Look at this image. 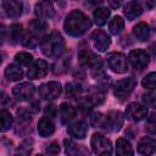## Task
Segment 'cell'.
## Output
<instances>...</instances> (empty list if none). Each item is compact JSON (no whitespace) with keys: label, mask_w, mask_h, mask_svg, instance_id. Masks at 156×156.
<instances>
[{"label":"cell","mask_w":156,"mask_h":156,"mask_svg":"<svg viewBox=\"0 0 156 156\" xmlns=\"http://www.w3.org/2000/svg\"><path fill=\"white\" fill-rule=\"evenodd\" d=\"M91 26V22L88 16H85L82 11L79 10H73L71 11L65 20L63 28L66 33L71 37H80L84 34Z\"/></svg>","instance_id":"6da1fadb"},{"label":"cell","mask_w":156,"mask_h":156,"mask_svg":"<svg viewBox=\"0 0 156 156\" xmlns=\"http://www.w3.org/2000/svg\"><path fill=\"white\" fill-rule=\"evenodd\" d=\"M41 51L46 57L57 58L65 51V40L58 32H52L43 39Z\"/></svg>","instance_id":"7a4b0ae2"},{"label":"cell","mask_w":156,"mask_h":156,"mask_svg":"<svg viewBox=\"0 0 156 156\" xmlns=\"http://www.w3.org/2000/svg\"><path fill=\"white\" fill-rule=\"evenodd\" d=\"M48 29V24L43 20H34L29 23L28 27V34L23 38L24 40L22 41L24 46H30L34 48L38 45L39 41L45 38V33Z\"/></svg>","instance_id":"3957f363"},{"label":"cell","mask_w":156,"mask_h":156,"mask_svg":"<svg viewBox=\"0 0 156 156\" xmlns=\"http://www.w3.org/2000/svg\"><path fill=\"white\" fill-rule=\"evenodd\" d=\"M123 126V116L119 111H110L102 117L100 127L107 132H118Z\"/></svg>","instance_id":"277c9868"},{"label":"cell","mask_w":156,"mask_h":156,"mask_svg":"<svg viewBox=\"0 0 156 156\" xmlns=\"http://www.w3.org/2000/svg\"><path fill=\"white\" fill-rule=\"evenodd\" d=\"M91 149L96 155H111L112 145L111 141L101 133H95L91 136Z\"/></svg>","instance_id":"5b68a950"},{"label":"cell","mask_w":156,"mask_h":156,"mask_svg":"<svg viewBox=\"0 0 156 156\" xmlns=\"http://www.w3.org/2000/svg\"><path fill=\"white\" fill-rule=\"evenodd\" d=\"M79 62L82 66L89 68L91 72H98L102 68V61L99 56L93 54L91 51L88 50H80L79 51Z\"/></svg>","instance_id":"8992f818"},{"label":"cell","mask_w":156,"mask_h":156,"mask_svg":"<svg viewBox=\"0 0 156 156\" xmlns=\"http://www.w3.org/2000/svg\"><path fill=\"white\" fill-rule=\"evenodd\" d=\"M136 83L134 80V78L132 77H128V78H124V79H121L116 83L115 85V96L118 99V100H126L130 93L133 91V89L135 88Z\"/></svg>","instance_id":"52a82bcc"},{"label":"cell","mask_w":156,"mask_h":156,"mask_svg":"<svg viewBox=\"0 0 156 156\" xmlns=\"http://www.w3.org/2000/svg\"><path fill=\"white\" fill-rule=\"evenodd\" d=\"M107 65L116 73H126L128 71V60L121 52H111L107 55Z\"/></svg>","instance_id":"ba28073f"},{"label":"cell","mask_w":156,"mask_h":156,"mask_svg":"<svg viewBox=\"0 0 156 156\" xmlns=\"http://www.w3.org/2000/svg\"><path fill=\"white\" fill-rule=\"evenodd\" d=\"M61 93H62V85L60 82L51 80V82L43 83L39 87V95L44 100H54L58 98Z\"/></svg>","instance_id":"9c48e42d"},{"label":"cell","mask_w":156,"mask_h":156,"mask_svg":"<svg viewBox=\"0 0 156 156\" xmlns=\"http://www.w3.org/2000/svg\"><path fill=\"white\" fill-rule=\"evenodd\" d=\"M129 62L132 63V66L136 69H144L147 67L149 62H150V57H149V54L143 50V49H135V50H132L129 52Z\"/></svg>","instance_id":"30bf717a"},{"label":"cell","mask_w":156,"mask_h":156,"mask_svg":"<svg viewBox=\"0 0 156 156\" xmlns=\"http://www.w3.org/2000/svg\"><path fill=\"white\" fill-rule=\"evenodd\" d=\"M34 91H35V87L32 83H29V82L21 83L18 85L13 87V89H12V94L20 101H28V100H30L33 98V95H34Z\"/></svg>","instance_id":"8fae6325"},{"label":"cell","mask_w":156,"mask_h":156,"mask_svg":"<svg viewBox=\"0 0 156 156\" xmlns=\"http://www.w3.org/2000/svg\"><path fill=\"white\" fill-rule=\"evenodd\" d=\"M48 71H49L48 62L45 60H37V61L32 62V65L29 66L28 72H27V77L29 79L44 78L48 74Z\"/></svg>","instance_id":"7c38bea8"},{"label":"cell","mask_w":156,"mask_h":156,"mask_svg":"<svg viewBox=\"0 0 156 156\" xmlns=\"http://www.w3.org/2000/svg\"><path fill=\"white\" fill-rule=\"evenodd\" d=\"M126 116L130 121L139 122L147 116V108L144 105H140L136 102H130L126 108Z\"/></svg>","instance_id":"4fadbf2b"},{"label":"cell","mask_w":156,"mask_h":156,"mask_svg":"<svg viewBox=\"0 0 156 156\" xmlns=\"http://www.w3.org/2000/svg\"><path fill=\"white\" fill-rule=\"evenodd\" d=\"M90 39H91L93 46H94L98 51H100V52H104V51H106V50L110 48L111 39H110V37L107 35V33H105L104 30H100V29L95 30V32L91 34Z\"/></svg>","instance_id":"5bb4252c"},{"label":"cell","mask_w":156,"mask_h":156,"mask_svg":"<svg viewBox=\"0 0 156 156\" xmlns=\"http://www.w3.org/2000/svg\"><path fill=\"white\" fill-rule=\"evenodd\" d=\"M2 7H4L6 15L11 18L20 17L23 11V4L20 0H5L2 4Z\"/></svg>","instance_id":"9a60e30c"},{"label":"cell","mask_w":156,"mask_h":156,"mask_svg":"<svg viewBox=\"0 0 156 156\" xmlns=\"http://www.w3.org/2000/svg\"><path fill=\"white\" fill-rule=\"evenodd\" d=\"M34 13L39 18H51L54 16V7L49 0H41L35 4Z\"/></svg>","instance_id":"2e32d148"},{"label":"cell","mask_w":156,"mask_h":156,"mask_svg":"<svg viewBox=\"0 0 156 156\" xmlns=\"http://www.w3.org/2000/svg\"><path fill=\"white\" fill-rule=\"evenodd\" d=\"M141 12H143V7H141L140 2L136 0H132V1L127 2L123 9V13L127 17V20H129V21H133L136 17H139L141 15Z\"/></svg>","instance_id":"e0dca14e"},{"label":"cell","mask_w":156,"mask_h":156,"mask_svg":"<svg viewBox=\"0 0 156 156\" xmlns=\"http://www.w3.org/2000/svg\"><path fill=\"white\" fill-rule=\"evenodd\" d=\"M67 132L71 136H73L76 139H84L87 136V133H88V124L83 121L74 122L73 124L68 126Z\"/></svg>","instance_id":"ac0fdd59"},{"label":"cell","mask_w":156,"mask_h":156,"mask_svg":"<svg viewBox=\"0 0 156 156\" xmlns=\"http://www.w3.org/2000/svg\"><path fill=\"white\" fill-rule=\"evenodd\" d=\"M156 149V141L151 136H144L138 143V152L141 155H152Z\"/></svg>","instance_id":"d6986e66"},{"label":"cell","mask_w":156,"mask_h":156,"mask_svg":"<svg viewBox=\"0 0 156 156\" xmlns=\"http://www.w3.org/2000/svg\"><path fill=\"white\" fill-rule=\"evenodd\" d=\"M55 132V124L49 117H43L38 122V133L43 138H48L52 135Z\"/></svg>","instance_id":"ffe728a7"},{"label":"cell","mask_w":156,"mask_h":156,"mask_svg":"<svg viewBox=\"0 0 156 156\" xmlns=\"http://www.w3.org/2000/svg\"><path fill=\"white\" fill-rule=\"evenodd\" d=\"M5 77L7 78V80L10 82H17L21 80L23 77V71L21 68V66L16 65V63H11L5 68Z\"/></svg>","instance_id":"44dd1931"},{"label":"cell","mask_w":156,"mask_h":156,"mask_svg":"<svg viewBox=\"0 0 156 156\" xmlns=\"http://www.w3.org/2000/svg\"><path fill=\"white\" fill-rule=\"evenodd\" d=\"M76 116V108L68 104V102H62L60 106V119L62 123H68L69 121H72Z\"/></svg>","instance_id":"7402d4cb"},{"label":"cell","mask_w":156,"mask_h":156,"mask_svg":"<svg viewBox=\"0 0 156 156\" xmlns=\"http://www.w3.org/2000/svg\"><path fill=\"white\" fill-rule=\"evenodd\" d=\"M133 34L134 37L139 40V41H145L147 40L149 35H150V29L149 26L144 22H139L133 27Z\"/></svg>","instance_id":"603a6c76"},{"label":"cell","mask_w":156,"mask_h":156,"mask_svg":"<svg viewBox=\"0 0 156 156\" xmlns=\"http://www.w3.org/2000/svg\"><path fill=\"white\" fill-rule=\"evenodd\" d=\"M116 154L119 156H128V155H133L134 151L132 149L130 143L127 139L119 138L117 139V143H116Z\"/></svg>","instance_id":"cb8c5ba5"},{"label":"cell","mask_w":156,"mask_h":156,"mask_svg":"<svg viewBox=\"0 0 156 156\" xmlns=\"http://www.w3.org/2000/svg\"><path fill=\"white\" fill-rule=\"evenodd\" d=\"M110 15H111V11L107 7H98V9H95V11H94L95 23L98 26H104L107 22Z\"/></svg>","instance_id":"d4e9b609"},{"label":"cell","mask_w":156,"mask_h":156,"mask_svg":"<svg viewBox=\"0 0 156 156\" xmlns=\"http://www.w3.org/2000/svg\"><path fill=\"white\" fill-rule=\"evenodd\" d=\"M65 151L67 155H80V154H87L88 151L83 149V146L77 145L73 140L71 139H65Z\"/></svg>","instance_id":"484cf974"},{"label":"cell","mask_w":156,"mask_h":156,"mask_svg":"<svg viewBox=\"0 0 156 156\" xmlns=\"http://www.w3.org/2000/svg\"><path fill=\"white\" fill-rule=\"evenodd\" d=\"M13 123L12 115L6 110H0V132H7Z\"/></svg>","instance_id":"4316f807"},{"label":"cell","mask_w":156,"mask_h":156,"mask_svg":"<svg viewBox=\"0 0 156 156\" xmlns=\"http://www.w3.org/2000/svg\"><path fill=\"white\" fill-rule=\"evenodd\" d=\"M123 28H124V21L121 16H115L108 23V29L115 35L119 34L123 30Z\"/></svg>","instance_id":"83f0119b"},{"label":"cell","mask_w":156,"mask_h":156,"mask_svg":"<svg viewBox=\"0 0 156 156\" xmlns=\"http://www.w3.org/2000/svg\"><path fill=\"white\" fill-rule=\"evenodd\" d=\"M15 61L20 65V66H30L33 62V55L27 52V51H21L18 54H16L15 56Z\"/></svg>","instance_id":"f1b7e54d"},{"label":"cell","mask_w":156,"mask_h":156,"mask_svg":"<svg viewBox=\"0 0 156 156\" xmlns=\"http://www.w3.org/2000/svg\"><path fill=\"white\" fill-rule=\"evenodd\" d=\"M155 77H156L155 72H150L147 76H145L143 78V80H141L143 87L149 89V90H154L155 89Z\"/></svg>","instance_id":"f546056e"},{"label":"cell","mask_w":156,"mask_h":156,"mask_svg":"<svg viewBox=\"0 0 156 156\" xmlns=\"http://www.w3.org/2000/svg\"><path fill=\"white\" fill-rule=\"evenodd\" d=\"M11 39L13 41H20V39H22V26L21 24H12L11 26Z\"/></svg>","instance_id":"4dcf8cb0"},{"label":"cell","mask_w":156,"mask_h":156,"mask_svg":"<svg viewBox=\"0 0 156 156\" xmlns=\"http://www.w3.org/2000/svg\"><path fill=\"white\" fill-rule=\"evenodd\" d=\"M60 152V145L57 144V143H51V144H49L48 145V147H46V154H49V155H57Z\"/></svg>","instance_id":"1f68e13d"},{"label":"cell","mask_w":156,"mask_h":156,"mask_svg":"<svg viewBox=\"0 0 156 156\" xmlns=\"http://www.w3.org/2000/svg\"><path fill=\"white\" fill-rule=\"evenodd\" d=\"M143 101L146 106H152L155 104V94L151 91L150 94H146V95H143Z\"/></svg>","instance_id":"d6a6232c"},{"label":"cell","mask_w":156,"mask_h":156,"mask_svg":"<svg viewBox=\"0 0 156 156\" xmlns=\"http://www.w3.org/2000/svg\"><path fill=\"white\" fill-rule=\"evenodd\" d=\"M101 121H102V115L101 113H94L91 117H90V124L93 127H96V126H100L101 124Z\"/></svg>","instance_id":"836d02e7"},{"label":"cell","mask_w":156,"mask_h":156,"mask_svg":"<svg viewBox=\"0 0 156 156\" xmlns=\"http://www.w3.org/2000/svg\"><path fill=\"white\" fill-rule=\"evenodd\" d=\"M45 115H46V116L49 115V117H54V116L56 115V107H55L54 105L46 106V108H45Z\"/></svg>","instance_id":"e575fe53"},{"label":"cell","mask_w":156,"mask_h":156,"mask_svg":"<svg viewBox=\"0 0 156 156\" xmlns=\"http://www.w3.org/2000/svg\"><path fill=\"white\" fill-rule=\"evenodd\" d=\"M6 33H7V30H6V27L2 24V23H0V45L4 43V40L6 39Z\"/></svg>","instance_id":"d590c367"},{"label":"cell","mask_w":156,"mask_h":156,"mask_svg":"<svg viewBox=\"0 0 156 156\" xmlns=\"http://www.w3.org/2000/svg\"><path fill=\"white\" fill-rule=\"evenodd\" d=\"M107 1H108L110 6H111L113 10L119 9V7L122 6V2H123V0H107Z\"/></svg>","instance_id":"8d00e7d4"},{"label":"cell","mask_w":156,"mask_h":156,"mask_svg":"<svg viewBox=\"0 0 156 156\" xmlns=\"http://www.w3.org/2000/svg\"><path fill=\"white\" fill-rule=\"evenodd\" d=\"M6 101H7V96H6V94H4L2 91H0V105L5 104Z\"/></svg>","instance_id":"74e56055"},{"label":"cell","mask_w":156,"mask_h":156,"mask_svg":"<svg viewBox=\"0 0 156 156\" xmlns=\"http://www.w3.org/2000/svg\"><path fill=\"white\" fill-rule=\"evenodd\" d=\"M102 2V0H88V2H87V5H99V4H101Z\"/></svg>","instance_id":"f35d334b"},{"label":"cell","mask_w":156,"mask_h":156,"mask_svg":"<svg viewBox=\"0 0 156 156\" xmlns=\"http://www.w3.org/2000/svg\"><path fill=\"white\" fill-rule=\"evenodd\" d=\"M0 65H1V56H0Z\"/></svg>","instance_id":"ab89813d"}]
</instances>
